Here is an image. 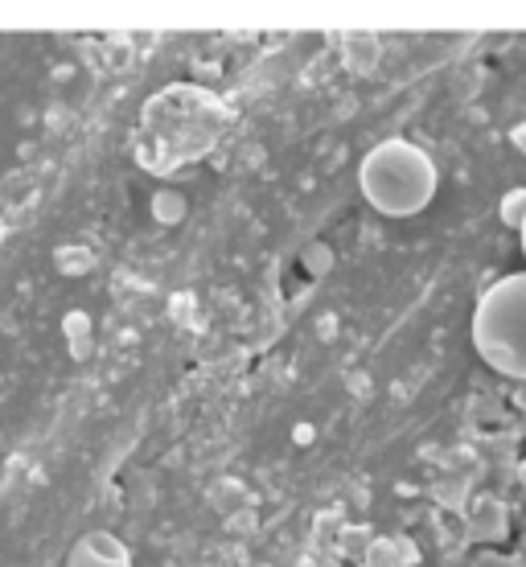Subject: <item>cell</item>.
Segmentation results:
<instances>
[{"label": "cell", "instance_id": "1", "mask_svg": "<svg viewBox=\"0 0 526 567\" xmlns=\"http://www.w3.org/2000/svg\"><path fill=\"white\" fill-rule=\"evenodd\" d=\"M358 185H362V198L383 218H415L436 198L441 173H436V161L420 144L391 136V141L374 144L362 156Z\"/></svg>", "mask_w": 526, "mask_h": 567}, {"label": "cell", "instance_id": "2", "mask_svg": "<svg viewBox=\"0 0 526 567\" xmlns=\"http://www.w3.org/2000/svg\"><path fill=\"white\" fill-rule=\"evenodd\" d=\"M473 350L489 370L526 383V271H510L473 309Z\"/></svg>", "mask_w": 526, "mask_h": 567}, {"label": "cell", "instance_id": "3", "mask_svg": "<svg viewBox=\"0 0 526 567\" xmlns=\"http://www.w3.org/2000/svg\"><path fill=\"white\" fill-rule=\"evenodd\" d=\"M66 567H136L132 547L112 530H86L66 555Z\"/></svg>", "mask_w": 526, "mask_h": 567}, {"label": "cell", "instance_id": "4", "mask_svg": "<svg viewBox=\"0 0 526 567\" xmlns=\"http://www.w3.org/2000/svg\"><path fill=\"white\" fill-rule=\"evenodd\" d=\"M523 218H526V189H510L506 202H502V223L518 230L523 227Z\"/></svg>", "mask_w": 526, "mask_h": 567}, {"label": "cell", "instance_id": "5", "mask_svg": "<svg viewBox=\"0 0 526 567\" xmlns=\"http://www.w3.org/2000/svg\"><path fill=\"white\" fill-rule=\"evenodd\" d=\"M518 235H523V256H526V218H523V227H518Z\"/></svg>", "mask_w": 526, "mask_h": 567}, {"label": "cell", "instance_id": "6", "mask_svg": "<svg viewBox=\"0 0 526 567\" xmlns=\"http://www.w3.org/2000/svg\"><path fill=\"white\" fill-rule=\"evenodd\" d=\"M518 477H523V489H526V461H523V468H518Z\"/></svg>", "mask_w": 526, "mask_h": 567}]
</instances>
